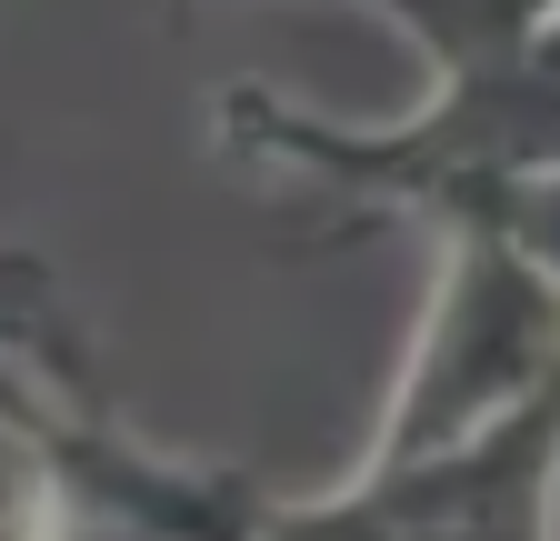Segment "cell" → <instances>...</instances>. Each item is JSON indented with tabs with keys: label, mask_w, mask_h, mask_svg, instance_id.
<instances>
[{
	"label": "cell",
	"mask_w": 560,
	"mask_h": 541,
	"mask_svg": "<svg viewBox=\"0 0 560 541\" xmlns=\"http://www.w3.org/2000/svg\"><path fill=\"white\" fill-rule=\"evenodd\" d=\"M221 151L291 171L301 191L340 200L350 221H431L480 231L521 181L560 171V21L521 50H490L441 71V91L400 120H320L260 81L221 91Z\"/></svg>",
	"instance_id": "1"
},
{
	"label": "cell",
	"mask_w": 560,
	"mask_h": 541,
	"mask_svg": "<svg viewBox=\"0 0 560 541\" xmlns=\"http://www.w3.org/2000/svg\"><path fill=\"white\" fill-rule=\"evenodd\" d=\"M560 361V291L540 270L490 241V231H441V281H431V311H420V342L400 361V391L381 412V441L361 471H390V461H420L480 422H501L521 391H540Z\"/></svg>",
	"instance_id": "2"
},
{
	"label": "cell",
	"mask_w": 560,
	"mask_h": 541,
	"mask_svg": "<svg viewBox=\"0 0 560 541\" xmlns=\"http://www.w3.org/2000/svg\"><path fill=\"white\" fill-rule=\"evenodd\" d=\"M560 531V361L501 422L420 461L350 471L330 502H280L260 541H550Z\"/></svg>",
	"instance_id": "3"
},
{
	"label": "cell",
	"mask_w": 560,
	"mask_h": 541,
	"mask_svg": "<svg viewBox=\"0 0 560 541\" xmlns=\"http://www.w3.org/2000/svg\"><path fill=\"white\" fill-rule=\"evenodd\" d=\"M480 231H490V241H511V251L540 270V281L560 291V171H550V181H521V191H511Z\"/></svg>",
	"instance_id": "4"
}]
</instances>
